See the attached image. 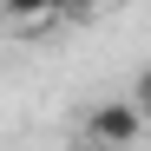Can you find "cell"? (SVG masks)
Here are the masks:
<instances>
[{"instance_id":"cell-2","label":"cell","mask_w":151,"mask_h":151,"mask_svg":"<svg viewBox=\"0 0 151 151\" xmlns=\"http://www.w3.org/2000/svg\"><path fill=\"white\" fill-rule=\"evenodd\" d=\"M13 20H40V13H53V0H0Z\"/></svg>"},{"instance_id":"cell-4","label":"cell","mask_w":151,"mask_h":151,"mask_svg":"<svg viewBox=\"0 0 151 151\" xmlns=\"http://www.w3.org/2000/svg\"><path fill=\"white\" fill-rule=\"evenodd\" d=\"M53 7H66V13H92L99 0H53Z\"/></svg>"},{"instance_id":"cell-1","label":"cell","mask_w":151,"mask_h":151,"mask_svg":"<svg viewBox=\"0 0 151 151\" xmlns=\"http://www.w3.org/2000/svg\"><path fill=\"white\" fill-rule=\"evenodd\" d=\"M138 132H145V118H138L132 99H112V105H99V112L86 118V138H92V145H105V151H125Z\"/></svg>"},{"instance_id":"cell-3","label":"cell","mask_w":151,"mask_h":151,"mask_svg":"<svg viewBox=\"0 0 151 151\" xmlns=\"http://www.w3.org/2000/svg\"><path fill=\"white\" fill-rule=\"evenodd\" d=\"M132 105H138V118L151 125V72H138V99H132Z\"/></svg>"}]
</instances>
